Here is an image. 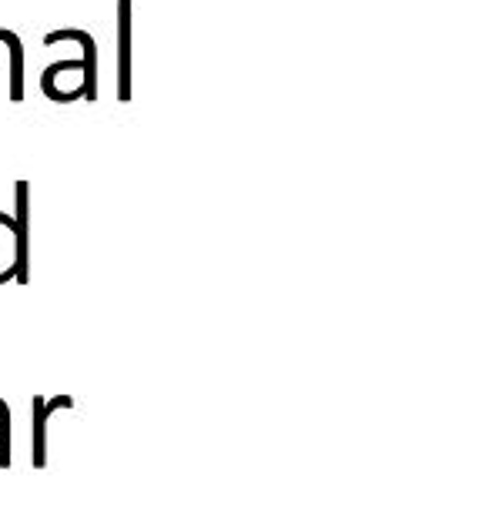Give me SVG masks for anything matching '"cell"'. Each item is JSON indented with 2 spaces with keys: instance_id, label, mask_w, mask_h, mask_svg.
<instances>
[{
  "instance_id": "7",
  "label": "cell",
  "mask_w": 489,
  "mask_h": 512,
  "mask_svg": "<svg viewBox=\"0 0 489 512\" xmlns=\"http://www.w3.org/2000/svg\"><path fill=\"white\" fill-rule=\"evenodd\" d=\"M11 466V429H0V469Z\"/></svg>"
},
{
  "instance_id": "3",
  "label": "cell",
  "mask_w": 489,
  "mask_h": 512,
  "mask_svg": "<svg viewBox=\"0 0 489 512\" xmlns=\"http://www.w3.org/2000/svg\"><path fill=\"white\" fill-rule=\"evenodd\" d=\"M41 91L54 104H74L84 101V61H54L44 67Z\"/></svg>"
},
{
  "instance_id": "5",
  "label": "cell",
  "mask_w": 489,
  "mask_h": 512,
  "mask_svg": "<svg viewBox=\"0 0 489 512\" xmlns=\"http://www.w3.org/2000/svg\"><path fill=\"white\" fill-rule=\"evenodd\" d=\"M118 101H131V0H118Z\"/></svg>"
},
{
  "instance_id": "6",
  "label": "cell",
  "mask_w": 489,
  "mask_h": 512,
  "mask_svg": "<svg viewBox=\"0 0 489 512\" xmlns=\"http://www.w3.org/2000/svg\"><path fill=\"white\" fill-rule=\"evenodd\" d=\"M0 44L7 47V64H11V101L21 104L24 101V47H21V37L0 27Z\"/></svg>"
},
{
  "instance_id": "4",
  "label": "cell",
  "mask_w": 489,
  "mask_h": 512,
  "mask_svg": "<svg viewBox=\"0 0 489 512\" xmlns=\"http://www.w3.org/2000/svg\"><path fill=\"white\" fill-rule=\"evenodd\" d=\"M64 41H74L81 44V61H84V101L94 104L98 101V41L81 31V27H64V31H51L44 37L47 47L54 44H64Z\"/></svg>"
},
{
  "instance_id": "1",
  "label": "cell",
  "mask_w": 489,
  "mask_h": 512,
  "mask_svg": "<svg viewBox=\"0 0 489 512\" xmlns=\"http://www.w3.org/2000/svg\"><path fill=\"white\" fill-rule=\"evenodd\" d=\"M31 282V185H14V215L0 211V285Z\"/></svg>"
},
{
  "instance_id": "2",
  "label": "cell",
  "mask_w": 489,
  "mask_h": 512,
  "mask_svg": "<svg viewBox=\"0 0 489 512\" xmlns=\"http://www.w3.org/2000/svg\"><path fill=\"white\" fill-rule=\"evenodd\" d=\"M61 409H74V395H34L31 399V462L34 469L47 466V429Z\"/></svg>"
}]
</instances>
